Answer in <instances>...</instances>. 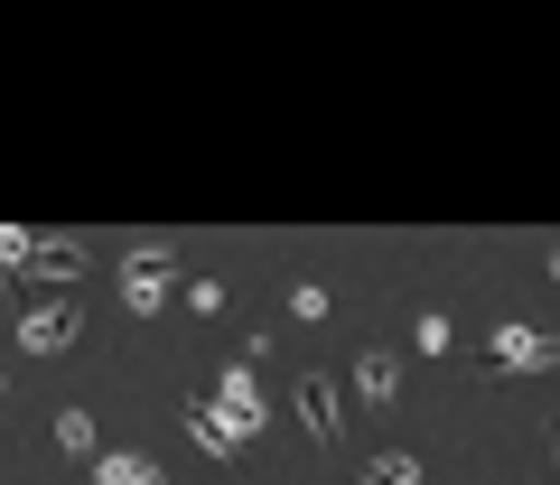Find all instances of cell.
<instances>
[{"label": "cell", "instance_id": "obj_17", "mask_svg": "<svg viewBox=\"0 0 560 485\" xmlns=\"http://www.w3.org/2000/svg\"><path fill=\"white\" fill-rule=\"evenodd\" d=\"M551 281H560V242H551Z\"/></svg>", "mask_w": 560, "mask_h": 485}, {"label": "cell", "instance_id": "obj_9", "mask_svg": "<svg viewBox=\"0 0 560 485\" xmlns=\"http://www.w3.org/2000/svg\"><path fill=\"white\" fill-rule=\"evenodd\" d=\"M94 485H168V476L150 466V448H103V458H94Z\"/></svg>", "mask_w": 560, "mask_h": 485}, {"label": "cell", "instance_id": "obj_15", "mask_svg": "<svg viewBox=\"0 0 560 485\" xmlns=\"http://www.w3.org/2000/svg\"><path fill=\"white\" fill-rule=\"evenodd\" d=\"M187 308L197 318H224V281H187Z\"/></svg>", "mask_w": 560, "mask_h": 485}, {"label": "cell", "instance_id": "obj_1", "mask_svg": "<svg viewBox=\"0 0 560 485\" xmlns=\"http://www.w3.org/2000/svg\"><path fill=\"white\" fill-rule=\"evenodd\" d=\"M168 271H178V242L140 234L131 252H121V308H131V318H160L168 308Z\"/></svg>", "mask_w": 560, "mask_h": 485}, {"label": "cell", "instance_id": "obj_2", "mask_svg": "<svg viewBox=\"0 0 560 485\" xmlns=\"http://www.w3.org/2000/svg\"><path fill=\"white\" fill-rule=\"evenodd\" d=\"M84 262H94L84 242H57V234H38V252H28V271H20V281L38 289V299H75V289H84Z\"/></svg>", "mask_w": 560, "mask_h": 485}, {"label": "cell", "instance_id": "obj_7", "mask_svg": "<svg viewBox=\"0 0 560 485\" xmlns=\"http://www.w3.org/2000/svg\"><path fill=\"white\" fill-rule=\"evenodd\" d=\"M300 421H308V439H318V448H346V402H337L327 374H300Z\"/></svg>", "mask_w": 560, "mask_h": 485}, {"label": "cell", "instance_id": "obj_6", "mask_svg": "<svg viewBox=\"0 0 560 485\" xmlns=\"http://www.w3.org/2000/svg\"><path fill=\"white\" fill-rule=\"evenodd\" d=\"M178 421H187V439H197V448H206V458H215V466H234L243 448H253V421H224L215 402H187Z\"/></svg>", "mask_w": 560, "mask_h": 485}, {"label": "cell", "instance_id": "obj_10", "mask_svg": "<svg viewBox=\"0 0 560 485\" xmlns=\"http://www.w3.org/2000/svg\"><path fill=\"white\" fill-rule=\"evenodd\" d=\"M57 448H66V458H103V429H94V411H84V402L57 411Z\"/></svg>", "mask_w": 560, "mask_h": 485}, {"label": "cell", "instance_id": "obj_14", "mask_svg": "<svg viewBox=\"0 0 560 485\" xmlns=\"http://www.w3.org/2000/svg\"><path fill=\"white\" fill-rule=\"evenodd\" d=\"M290 318L318 327V318H337V308H327V289H318V281H300V289H290Z\"/></svg>", "mask_w": 560, "mask_h": 485}, {"label": "cell", "instance_id": "obj_4", "mask_svg": "<svg viewBox=\"0 0 560 485\" xmlns=\"http://www.w3.org/2000/svg\"><path fill=\"white\" fill-rule=\"evenodd\" d=\"M346 383H355V402H364V411H393V402H401V345H355Z\"/></svg>", "mask_w": 560, "mask_h": 485}, {"label": "cell", "instance_id": "obj_13", "mask_svg": "<svg viewBox=\"0 0 560 485\" xmlns=\"http://www.w3.org/2000/svg\"><path fill=\"white\" fill-rule=\"evenodd\" d=\"M411 345H420V355H448V308H420V318H411Z\"/></svg>", "mask_w": 560, "mask_h": 485}, {"label": "cell", "instance_id": "obj_18", "mask_svg": "<svg viewBox=\"0 0 560 485\" xmlns=\"http://www.w3.org/2000/svg\"><path fill=\"white\" fill-rule=\"evenodd\" d=\"M0 402H10V374H0Z\"/></svg>", "mask_w": 560, "mask_h": 485}, {"label": "cell", "instance_id": "obj_16", "mask_svg": "<svg viewBox=\"0 0 560 485\" xmlns=\"http://www.w3.org/2000/svg\"><path fill=\"white\" fill-rule=\"evenodd\" d=\"M541 448H551V485H560V411L541 421Z\"/></svg>", "mask_w": 560, "mask_h": 485}, {"label": "cell", "instance_id": "obj_8", "mask_svg": "<svg viewBox=\"0 0 560 485\" xmlns=\"http://www.w3.org/2000/svg\"><path fill=\"white\" fill-rule=\"evenodd\" d=\"M215 411H224V421H271V402H261V383H253V364H224V374H215Z\"/></svg>", "mask_w": 560, "mask_h": 485}, {"label": "cell", "instance_id": "obj_12", "mask_svg": "<svg viewBox=\"0 0 560 485\" xmlns=\"http://www.w3.org/2000/svg\"><path fill=\"white\" fill-rule=\"evenodd\" d=\"M28 252H38V234H20V224H0V281H20Z\"/></svg>", "mask_w": 560, "mask_h": 485}, {"label": "cell", "instance_id": "obj_3", "mask_svg": "<svg viewBox=\"0 0 560 485\" xmlns=\"http://www.w3.org/2000/svg\"><path fill=\"white\" fill-rule=\"evenodd\" d=\"M75 336H84V308L75 299H28L20 308V345H28V355H66Z\"/></svg>", "mask_w": 560, "mask_h": 485}, {"label": "cell", "instance_id": "obj_11", "mask_svg": "<svg viewBox=\"0 0 560 485\" xmlns=\"http://www.w3.org/2000/svg\"><path fill=\"white\" fill-rule=\"evenodd\" d=\"M364 485H420V458L411 448H374V476Z\"/></svg>", "mask_w": 560, "mask_h": 485}, {"label": "cell", "instance_id": "obj_5", "mask_svg": "<svg viewBox=\"0 0 560 485\" xmlns=\"http://www.w3.org/2000/svg\"><path fill=\"white\" fill-rule=\"evenodd\" d=\"M486 355H495V374H560V336H541V327H495Z\"/></svg>", "mask_w": 560, "mask_h": 485}]
</instances>
